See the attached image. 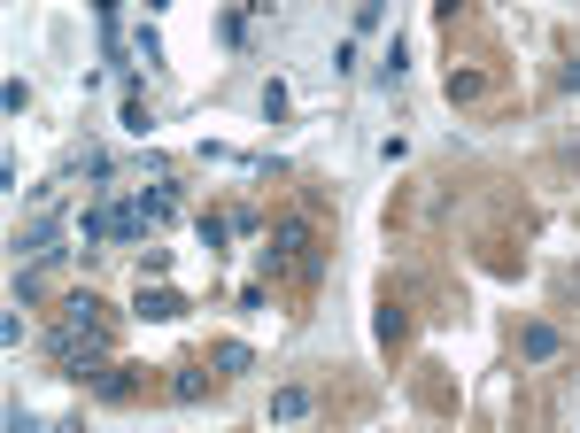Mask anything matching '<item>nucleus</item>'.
<instances>
[{
  "label": "nucleus",
  "mask_w": 580,
  "mask_h": 433,
  "mask_svg": "<svg viewBox=\"0 0 580 433\" xmlns=\"http://www.w3.org/2000/svg\"><path fill=\"white\" fill-rule=\"evenodd\" d=\"M271 263H287V271H318V256H310V225H302V217H287V225L271 232Z\"/></svg>",
  "instance_id": "obj_1"
},
{
  "label": "nucleus",
  "mask_w": 580,
  "mask_h": 433,
  "mask_svg": "<svg viewBox=\"0 0 580 433\" xmlns=\"http://www.w3.org/2000/svg\"><path fill=\"white\" fill-rule=\"evenodd\" d=\"M519 356H526V364H557V356H565V333H557V325H526Z\"/></svg>",
  "instance_id": "obj_2"
},
{
  "label": "nucleus",
  "mask_w": 580,
  "mask_h": 433,
  "mask_svg": "<svg viewBox=\"0 0 580 433\" xmlns=\"http://www.w3.org/2000/svg\"><path fill=\"white\" fill-rule=\"evenodd\" d=\"M209 395V364H171V403H202Z\"/></svg>",
  "instance_id": "obj_3"
},
{
  "label": "nucleus",
  "mask_w": 580,
  "mask_h": 433,
  "mask_svg": "<svg viewBox=\"0 0 580 433\" xmlns=\"http://www.w3.org/2000/svg\"><path fill=\"white\" fill-rule=\"evenodd\" d=\"M310 410H318V395H310V387H279V395H271V418H279V426L310 418Z\"/></svg>",
  "instance_id": "obj_4"
},
{
  "label": "nucleus",
  "mask_w": 580,
  "mask_h": 433,
  "mask_svg": "<svg viewBox=\"0 0 580 433\" xmlns=\"http://www.w3.org/2000/svg\"><path fill=\"white\" fill-rule=\"evenodd\" d=\"M140 318H155V325H163V318H186V302H178L171 287H155V294L140 287Z\"/></svg>",
  "instance_id": "obj_5"
},
{
  "label": "nucleus",
  "mask_w": 580,
  "mask_h": 433,
  "mask_svg": "<svg viewBox=\"0 0 580 433\" xmlns=\"http://www.w3.org/2000/svg\"><path fill=\"white\" fill-rule=\"evenodd\" d=\"M248 364H256V356H248V348H240V341H217V372H248Z\"/></svg>",
  "instance_id": "obj_6"
}]
</instances>
